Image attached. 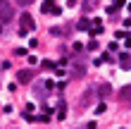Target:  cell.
Listing matches in <instances>:
<instances>
[{
	"mask_svg": "<svg viewBox=\"0 0 131 129\" xmlns=\"http://www.w3.org/2000/svg\"><path fill=\"white\" fill-rule=\"evenodd\" d=\"M98 96H100V98H110V96H112V86H110V84H100V86H98Z\"/></svg>",
	"mask_w": 131,
	"mask_h": 129,
	"instance_id": "cell-8",
	"label": "cell"
},
{
	"mask_svg": "<svg viewBox=\"0 0 131 129\" xmlns=\"http://www.w3.org/2000/svg\"><path fill=\"white\" fill-rule=\"evenodd\" d=\"M34 29H36V22H34V17H31L29 12H24V14L19 17V34H21V36H26L29 31H34Z\"/></svg>",
	"mask_w": 131,
	"mask_h": 129,
	"instance_id": "cell-2",
	"label": "cell"
},
{
	"mask_svg": "<svg viewBox=\"0 0 131 129\" xmlns=\"http://www.w3.org/2000/svg\"><path fill=\"white\" fill-rule=\"evenodd\" d=\"M117 48H119V45H117V41H112V43H110V50H107V53H114Z\"/></svg>",
	"mask_w": 131,
	"mask_h": 129,
	"instance_id": "cell-18",
	"label": "cell"
},
{
	"mask_svg": "<svg viewBox=\"0 0 131 129\" xmlns=\"http://www.w3.org/2000/svg\"><path fill=\"white\" fill-rule=\"evenodd\" d=\"M69 77H72V79L86 77V62H83L81 57H72V60H69Z\"/></svg>",
	"mask_w": 131,
	"mask_h": 129,
	"instance_id": "cell-1",
	"label": "cell"
},
{
	"mask_svg": "<svg viewBox=\"0 0 131 129\" xmlns=\"http://www.w3.org/2000/svg\"><path fill=\"white\" fill-rule=\"evenodd\" d=\"M64 115H67V105H64V101H60V108H57V120H64Z\"/></svg>",
	"mask_w": 131,
	"mask_h": 129,
	"instance_id": "cell-13",
	"label": "cell"
},
{
	"mask_svg": "<svg viewBox=\"0 0 131 129\" xmlns=\"http://www.w3.org/2000/svg\"><path fill=\"white\" fill-rule=\"evenodd\" d=\"M52 3H55V0H45V3L41 5L43 14H52V10H55V5H52Z\"/></svg>",
	"mask_w": 131,
	"mask_h": 129,
	"instance_id": "cell-11",
	"label": "cell"
},
{
	"mask_svg": "<svg viewBox=\"0 0 131 129\" xmlns=\"http://www.w3.org/2000/svg\"><path fill=\"white\" fill-rule=\"evenodd\" d=\"M86 48H88V50H98V41H95V38H91Z\"/></svg>",
	"mask_w": 131,
	"mask_h": 129,
	"instance_id": "cell-16",
	"label": "cell"
},
{
	"mask_svg": "<svg viewBox=\"0 0 131 129\" xmlns=\"http://www.w3.org/2000/svg\"><path fill=\"white\" fill-rule=\"evenodd\" d=\"M117 60H119V67H122V70H131V53H122Z\"/></svg>",
	"mask_w": 131,
	"mask_h": 129,
	"instance_id": "cell-7",
	"label": "cell"
},
{
	"mask_svg": "<svg viewBox=\"0 0 131 129\" xmlns=\"http://www.w3.org/2000/svg\"><path fill=\"white\" fill-rule=\"evenodd\" d=\"M14 3H17V5H21V7H29V5L34 3V0H14Z\"/></svg>",
	"mask_w": 131,
	"mask_h": 129,
	"instance_id": "cell-17",
	"label": "cell"
},
{
	"mask_svg": "<svg viewBox=\"0 0 131 129\" xmlns=\"http://www.w3.org/2000/svg\"><path fill=\"white\" fill-rule=\"evenodd\" d=\"M124 5H126V0H114V5H110V7H107V12H114L117 7H124Z\"/></svg>",
	"mask_w": 131,
	"mask_h": 129,
	"instance_id": "cell-14",
	"label": "cell"
},
{
	"mask_svg": "<svg viewBox=\"0 0 131 129\" xmlns=\"http://www.w3.org/2000/svg\"><path fill=\"white\" fill-rule=\"evenodd\" d=\"M14 19V7L12 3H0V22L3 24H7V22Z\"/></svg>",
	"mask_w": 131,
	"mask_h": 129,
	"instance_id": "cell-3",
	"label": "cell"
},
{
	"mask_svg": "<svg viewBox=\"0 0 131 129\" xmlns=\"http://www.w3.org/2000/svg\"><path fill=\"white\" fill-rule=\"evenodd\" d=\"M103 62H112V57H110V53H107V50L100 53V55L95 57V65H103Z\"/></svg>",
	"mask_w": 131,
	"mask_h": 129,
	"instance_id": "cell-12",
	"label": "cell"
},
{
	"mask_svg": "<svg viewBox=\"0 0 131 129\" xmlns=\"http://www.w3.org/2000/svg\"><path fill=\"white\" fill-rule=\"evenodd\" d=\"M26 60H29V65H36V62H38V57H36V55H29Z\"/></svg>",
	"mask_w": 131,
	"mask_h": 129,
	"instance_id": "cell-19",
	"label": "cell"
},
{
	"mask_svg": "<svg viewBox=\"0 0 131 129\" xmlns=\"http://www.w3.org/2000/svg\"><path fill=\"white\" fill-rule=\"evenodd\" d=\"M43 70H57V62H50V60H45V62H43Z\"/></svg>",
	"mask_w": 131,
	"mask_h": 129,
	"instance_id": "cell-15",
	"label": "cell"
},
{
	"mask_svg": "<svg viewBox=\"0 0 131 129\" xmlns=\"http://www.w3.org/2000/svg\"><path fill=\"white\" fill-rule=\"evenodd\" d=\"M31 79H34V70H19L17 72V81L19 84H29Z\"/></svg>",
	"mask_w": 131,
	"mask_h": 129,
	"instance_id": "cell-5",
	"label": "cell"
},
{
	"mask_svg": "<svg viewBox=\"0 0 131 129\" xmlns=\"http://www.w3.org/2000/svg\"><path fill=\"white\" fill-rule=\"evenodd\" d=\"M88 34L93 36V38H95V36H100V34H103V22H100V19H93V24H91Z\"/></svg>",
	"mask_w": 131,
	"mask_h": 129,
	"instance_id": "cell-6",
	"label": "cell"
},
{
	"mask_svg": "<svg viewBox=\"0 0 131 129\" xmlns=\"http://www.w3.org/2000/svg\"><path fill=\"white\" fill-rule=\"evenodd\" d=\"M91 22H93V19L81 17V19H79V24H76V29H79V31H88V29H91Z\"/></svg>",
	"mask_w": 131,
	"mask_h": 129,
	"instance_id": "cell-10",
	"label": "cell"
},
{
	"mask_svg": "<svg viewBox=\"0 0 131 129\" xmlns=\"http://www.w3.org/2000/svg\"><path fill=\"white\" fill-rule=\"evenodd\" d=\"M3 29H5V24H3V22H0V34H3Z\"/></svg>",
	"mask_w": 131,
	"mask_h": 129,
	"instance_id": "cell-20",
	"label": "cell"
},
{
	"mask_svg": "<svg viewBox=\"0 0 131 129\" xmlns=\"http://www.w3.org/2000/svg\"><path fill=\"white\" fill-rule=\"evenodd\" d=\"M119 101H131V86H122L119 88Z\"/></svg>",
	"mask_w": 131,
	"mask_h": 129,
	"instance_id": "cell-9",
	"label": "cell"
},
{
	"mask_svg": "<svg viewBox=\"0 0 131 129\" xmlns=\"http://www.w3.org/2000/svg\"><path fill=\"white\" fill-rule=\"evenodd\" d=\"M93 93H95L93 88H88V91H83V93H81V98H79V108H88V105L93 103Z\"/></svg>",
	"mask_w": 131,
	"mask_h": 129,
	"instance_id": "cell-4",
	"label": "cell"
}]
</instances>
